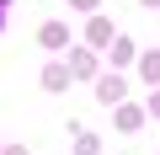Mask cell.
Here are the masks:
<instances>
[{"label": "cell", "instance_id": "obj_1", "mask_svg": "<svg viewBox=\"0 0 160 155\" xmlns=\"http://www.w3.org/2000/svg\"><path fill=\"white\" fill-rule=\"evenodd\" d=\"M123 96V80H102V102H118Z\"/></svg>", "mask_w": 160, "mask_h": 155}, {"label": "cell", "instance_id": "obj_2", "mask_svg": "<svg viewBox=\"0 0 160 155\" xmlns=\"http://www.w3.org/2000/svg\"><path fill=\"white\" fill-rule=\"evenodd\" d=\"M149 6H155V0H149Z\"/></svg>", "mask_w": 160, "mask_h": 155}]
</instances>
